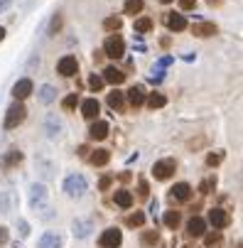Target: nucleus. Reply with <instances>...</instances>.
<instances>
[{
  "mask_svg": "<svg viewBox=\"0 0 243 248\" xmlns=\"http://www.w3.org/2000/svg\"><path fill=\"white\" fill-rule=\"evenodd\" d=\"M8 5H10V0H0V10H5Z\"/></svg>",
  "mask_w": 243,
  "mask_h": 248,
  "instance_id": "45",
  "label": "nucleus"
},
{
  "mask_svg": "<svg viewBox=\"0 0 243 248\" xmlns=\"http://www.w3.org/2000/svg\"><path fill=\"white\" fill-rule=\"evenodd\" d=\"M108 123L106 121H98V123H93L91 128H89V135H91V140H106L108 138Z\"/></svg>",
  "mask_w": 243,
  "mask_h": 248,
  "instance_id": "11",
  "label": "nucleus"
},
{
  "mask_svg": "<svg viewBox=\"0 0 243 248\" xmlns=\"http://www.w3.org/2000/svg\"><path fill=\"white\" fill-rule=\"evenodd\" d=\"M76 103H79V96H76V93H69V96H66V98L61 101V106H64V111H72V108H74Z\"/></svg>",
  "mask_w": 243,
  "mask_h": 248,
  "instance_id": "31",
  "label": "nucleus"
},
{
  "mask_svg": "<svg viewBox=\"0 0 243 248\" xmlns=\"http://www.w3.org/2000/svg\"><path fill=\"white\" fill-rule=\"evenodd\" d=\"M160 3H172V0H160Z\"/></svg>",
  "mask_w": 243,
  "mask_h": 248,
  "instance_id": "47",
  "label": "nucleus"
},
{
  "mask_svg": "<svg viewBox=\"0 0 243 248\" xmlns=\"http://www.w3.org/2000/svg\"><path fill=\"white\" fill-rule=\"evenodd\" d=\"M125 224H128V226H143V224H145V214H143V211H135V214H128Z\"/></svg>",
  "mask_w": 243,
  "mask_h": 248,
  "instance_id": "26",
  "label": "nucleus"
},
{
  "mask_svg": "<svg viewBox=\"0 0 243 248\" xmlns=\"http://www.w3.org/2000/svg\"><path fill=\"white\" fill-rule=\"evenodd\" d=\"M221 160H224V155H221V153H212L209 157H206V165H209V167H216Z\"/></svg>",
  "mask_w": 243,
  "mask_h": 248,
  "instance_id": "35",
  "label": "nucleus"
},
{
  "mask_svg": "<svg viewBox=\"0 0 243 248\" xmlns=\"http://www.w3.org/2000/svg\"><path fill=\"white\" fill-rule=\"evenodd\" d=\"M20 160H22V153H17V150L8 155V162H20Z\"/></svg>",
  "mask_w": 243,
  "mask_h": 248,
  "instance_id": "39",
  "label": "nucleus"
},
{
  "mask_svg": "<svg viewBox=\"0 0 243 248\" xmlns=\"http://www.w3.org/2000/svg\"><path fill=\"white\" fill-rule=\"evenodd\" d=\"M111 187V177L106 174V177H101V182H98V189H108Z\"/></svg>",
  "mask_w": 243,
  "mask_h": 248,
  "instance_id": "38",
  "label": "nucleus"
},
{
  "mask_svg": "<svg viewBox=\"0 0 243 248\" xmlns=\"http://www.w3.org/2000/svg\"><path fill=\"white\" fill-rule=\"evenodd\" d=\"M209 221H212L214 229H226V226L231 224V217L226 214L224 209H212V211H209Z\"/></svg>",
  "mask_w": 243,
  "mask_h": 248,
  "instance_id": "8",
  "label": "nucleus"
},
{
  "mask_svg": "<svg viewBox=\"0 0 243 248\" xmlns=\"http://www.w3.org/2000/svg\"><path fill=\"white\" fill-rule=\"evenodd\" d=\"M133 30H135V32H140V34H145V32H150V30H152V20H150V17H140V20H135Z\"/></svg>",
  "mask_w": 243,
  "mask_h": 248,
  "instance_id": "23",
  "label": "nucleus"
},
{
  "mask_svg": "<svg viewBox=\"0 0 243 248\" xmlns=\"http://www.w3.org/2000/svg\"><path fill=\"white\" fill-rule=\"evenodd\" d=\"M37 248H61V236L54 233V231H47V233L40 238Z\"/></svg>",
  "mask_w": 243,
  "mask_h": 248,
  "instance_id": "14",
  "label": "nucleus"
},
{
  "mask_svg": "<svg viewBox=\"0 0 243 248\" xmlns=\"http://www.w3.org/2000/svg\"><path fill=\"white\" fill-rule=\"evenodd\" d=\"M187 248H189V246H187Z\"/></svg>",
  "mask_w": 243,
  "mask_h": 248,
  "instance_id": "48",
  "label": "nucleus"
},
{
  "mask_svg": "<svg viewBox=\"0 0 243 248\" xmlns=\"http://www.w3.org/2000/svg\"><path fill=\"white\" fill-rule=\"evenodd\" d=\"M143 10V0H125V13L128 15H135Z\"/></svg>",
  "mask_w": 243,
  "mask_h": 248,
  "instance_id": "29",
  "label": "nucleus"
},
{
  "mask_svg": "<svg viewBox=\"0 0 243 248\" xmlns=\"http://www.w3.org/2000/svg\"><path fill=\"white\" fill-rule=\"evenodd\" d=\"M20 233H22V236H27V233H30V226H27V221H20Z\"/></svg>",
  "mask_w": 243,
  "mask_h": 248,
  "instance_id": "43",
  "label": "nucleus"
},
{
  "mask_svg": "<svg viewBox=\"0 0 243 248\" xmlns=\"http://www.w3.org/2000/svg\"><path fill=\"white\" fill-rule=\"evenodd\" d=\"M103 27L111 30V32H113V30H121V27H123V20H121V17H108L106 22H103Z\"/></svg>",
  "mask_w": 243,
  "mask_h": 248,
  "instance_id": "32",
  "label": "nucleus"
},
{
  "mask_svg": "<svg viewBox=\"0 0 243 248\" xmlns=\"http://www.w3.org/2000/svg\"><path fill=\"white\" fill-rule=\"evenodd\" d=\"M91 231V224L89 221H74V236L76 238H86Z\"/></svg>",
  "mask_w": 243,
  "mask_h": 248,
  "instance_id": "25",
  "label": "nucleus"
},
{
  "mask_svg": "<svg viewBox=\"0 0 243 248\" xmlns=\"http://www.w3.org/2000/svg\"><path fill=\"white\" fill-rule=\"evenodd\" d=\"M152 174H155V180H169L172 174H175V160H160V162H155V167H152Z\"/></svg>",
  "mask_w": 243,
  "mask_h": 248,
  "instance_id": "5",
  "label": "nucleus"
},
{
  "mask_svg": "<svg viewBox=\"0 0 243 248\" xmlns=\"http://www.w3.org/2000/svg\"><path fill=\"white\" fill-rule=\"evenodd\" d=\"M45 199H47V192H45L42 185H32V187H30V204H32L34 211H40V209H42Z\"/></svg>",
  "mask_w": 243,
  "mask_h": 248,
  "instance_id": "6",
  "label": "nucleus"
},
{
  "mask_svg": "<svg viewBox=\"0 0 243 248\" xmlns=\"http://www.w3.org/2000/svg\"><path fill=\"white\" fill-rule=\"evenodd\" d=\"M89 86H91V89H93V91H101V89H103V79H101V77H96V74H93V77H91V79H89Z\"/></svg>",
  "mask_w": 243,
  "mask_h": 248,
  "instance_id": "36",
  "label": "nucleus"
},
{
  "mask_svg": "<svg viewBox=\"0 0 243 248\" xmlns=\"http://www.w3.org/2000/svg\"><path fill=\"white\" fill-rule=\"evenodd\" d=\"M157 238H160V236H157V231H148V233L143 236V246H155V243H157Z\"/></svg>",
  "mask_w": 243,
  "mask_h": 248,
  "instance_id": "34",
  "label": "nucleus"
},
{
  "mask_svg": "<svg viewBox=\"0 0 243 248\" xmlns=\"http://www.w3.org/2000/svg\"><path fill=\"white\" fill-rule=\"evenodd\" d=\"M113 202H116L121 209H130V206H133V194H130L128 189H118L116 197H113Z\"/></svg>",
  "mask_w": 243,
  "mask_h": 248,
  "instance_id": "17",
  "label": "nucleus"
},
{
  "mask_svg": "<svg viewBox=\"0 0 243 248\" xmlns=\"http://www.w3.org/2000/svg\"><path fill=\"white\" fill-rule=\"evenodd\" d=\"M27 116V108L22 103H13L10 108H8V116H5V128H17Z\"/></svg>",
  "mask_w": 243,
  "mask_h": 248,
  "instance_id": "2",
  "label": "nucleus"
},
{
  "mask_svg": "<svg viewBox=\"0 0 243 248\" xmlns=\"http://www.w3.org/2000/svg\"><path fill=\"white\" fill-rule=\"evenodd\" d=\"M103 52H106L111 59H121L123 52H125V42L123 37H118V34H113V37L106 40V45H103Z\"/></svg>",
  "mask_w": 243,
  "mask_h": 248,
  "instance_id": "4",
  "label": "nucleus"
},
{
  "mask_svg": "<svg viewBox=\"0 0 243 248\" xmlns=\"http://www.w3.org/2000/svg\"><path fill=\"white\" fill-rule=\"evenodd\" d=\"M54 98H57V89L49 86V84H45V86L40 89V101H42V103H52Z\"/></svg>",
  "mask_w": 243,
  "mask_h": 248,
  "instance_id": "22",
  "label": "nucleus"
},
{
  "mask_svg": "<svg viewBox=\"0 0 243 248\" xmlns=\"http://www.w3.org/2000/svg\"><path fill=\"white\" fill-rule=\"evenodd\" d=\"M128 101H130V106H143L145 103V93H143V89L140 86H133L130 91H128Z\"/></svg>",
  "mask_w": 243,
  "mask_h": 248,
  "instance_id": "18",
  "label": "nucleus"
},
{
  "mask_svg": "<svg viewBox=\"0 0 243 248\" xmlns=\"http://www.w3.org/2000/svg\"><path fill=\"white\" fill-rule=\"evenodd\" d=\"M3 40H5V30H3V27H0V42H3Z\"/></svg>",
  "mask_w": 243,
  "mask_h": 248,
  "instance_id": "46",
  "label": "nucleus"
},
{
  "mask_svg": "<svg viewBox=\"0 0 243 248\" xmlns=\"http://www.w3.org/2000/svg\"><path fill=\"white\" fill-rule=\"evenodd\" d=\"M162 221H165L169 229H177V226H180V214H177V211H167V214L162 217Z\"/></svg>",
  "mask_w": 243,
  "mask_h": 248,
  "instance_id": "28",
  "label": "nucleus"
},
{
  "mask_svg": "<svg viewBox=\"0 0 243 248\" xmlns=\"http://www.w3.org/2000/svg\"><path fill=\"white\" fill-rule=\"evenodd\" d=\"M123 243V233H121V229H106L101 233V238H98V246L101 248H118Z\"/></svg>",
  "mask_w": 243,
  "mask_h": 248,
  "instance_id": "3",
  "label": "nucleus"
},
{
  "mask_svg": "<svg viewBox=\"0 0 243 248\" xmlns=\"http://www.w3.org/2000/svg\"><path fill=\"white\" fill-rule=\"evenodd\" d=\"M165 25H167L172 32H182V30L187 27V17L180 15V13H169V15L165 17Z\"/></svg>",
  "mask_w": 243,
  "mask_h": 248,
  "instance_id": "9",
  "label": "nucleus"
},
{
  "mask_svg": "<svg viewBox=\"0 0 243 248\" xmlns=\"http://www.w3.org/2000/svg\"><path fill=\"white\" fill-rule=\"evenodd\" d=\"M140 197H148V182L140 180Z\"/></svg>",
  "mask_w": 243,
  "mask_h": 248,
  "instance_id": "42",
  "label": "nucleus"
},
{
  "mask_svg": "<svg viewBox=\"0 0 243 248\" xmlns=\"http://www.w3.org/2000/svg\"><path fill=\"white\" fill-rule=\"evenodd\" d=\"M5 241H8V229L0 226V243H5Z\"/></svg>",
  "mask_w": 243,
  "mask_h": 248,
  "instance_id": "41",
  "label": "nucleus"
},
{
  "mask_svg": "<svg viewBox=\"0 0 243 248\" xmlns=\"http://www.w3.org/2000/svg\"><path fill=\"white\" fill-rule=\"evenodd\" d=\"M172 197L180 199V202H187V199L192 197V187H189L187 182H180V185L172 187Z\"/></svg>",
  "mask_w": 243,
  "mask_h": 248,
  "instance_id": "16",
  "label": "nucleus"
},
{
  "mask_svg": "<svg viewBox=\"0 0 243 248\" xmlns=\"http://www.w3.org/2000/svg\"><path fill=\"white\" fill-rule=\"evenodd\" d=\"M180 8L182 10H192V8H197V0H180Z\"/></svg>",
  "mask_w": 243,
  "mask_h": 248,
  "instance_id": "37",
  "label": "nucleus"
},
{
  "mask_svg": "<svg viewBox=\"0 0 243 248\" xmlns=\"http://www.w3.org/2000/svg\"><path fill=\"white\" fill-rule=\"evenodd\" d=\"M81 113H84V118L93 121V118L101 113V106H98V101H96V98H86V101L81 103Z\"/></svg>",
  "mask_w": 243,
  "mask_h": 248,
  "instance_id": "10",
  "label": "nucleus"
},
{
  "mask_svg": "<svg viewBox=\"0 0 243 248\" xmlns=\"http://www.w3.org/2000/svg\"><path fill=\"white\" fill-rule=\"evenodd\" d=\"M204 231H206V224H204V219H199V217H192V219L187 221V233H189V236L199 238V236H204Z\"/></svg>",
  "mask_w": 243,
  "mask_h": 248,
  "instance_id": "13",
  "label": "nucleus"
},
{
  "mask_svg": "<svg viewBox=\"0 0 243 248\" xmlns=\"http://www.w3.org/2000/svg\"><path fill=\"white\" fill-rule=\"evenodd\" d=\"M10 209H13V194L10 192H3V194H0V211L8 214Z\"/></svg>",
  "mask_w": 243,
  "mask_h": 248,
  "instance_id": "27",
  "label": "nucleus"
},
{
  "mask_svg": "<svg viewBox=\"0 0 243 248\" xmlns=\"http://www.w3.org/2000/svg\"><path fill=\"white\" fill-rule=\"evenodd\" d=\"M64 192L66 197H72V199H79L86 194V180H84V174H69L66 180H64Z\"/></svg>",
  "mask_w": 243,
  "mask_h": 248,
  "instance_id": "1",
  "label": "nucleus"
},
{
  "mask_svg": "<svg viewBox=\"0 0 243 248\" xmlns=\"http://www.w3.org/2000/svg\"><path fill=\"white\" fill-rule=\"evenodd\" d=\"M108 106H111L113 111H121L123 108V93L121 91H111L108 93Z\"/></svg>",
  "mask_w": 243,
  "mask_h": 248,
  "instance_id": "24",
  "label": "nucleus"
},
{
  "mask_svg": "<svg viewBox=\"0 0 243 248\" xmlns=\"http://www.w3.org/2000/svg\"><path fill=\"white\" fill-rule=\"evenodd\" d=\"M45 128H47V135H49V138H57V135L61 133V121H57L54 116H49L47 123H45Z\"/></svg>",
  "mask_w": 243,
  "mask_h": 248,
  "instance_id": "20",
  "label": "nucleus"
},
{
  "mask_svg": "<svg viewBox=\"0 0 243 248\" xmlns=\"http://www.w3.org/2000/svg\"><path fill=\"white\" fill-rule=\"evenodd\" d=\"M123 79H125V74L118 72L116 66H106V69H103V81H108V84H123Z\"/></svg>",
  "mask_w": 243,
  "mask_h": 248,
  "instance_id": "15",
  "label": "nucleus"
},
{
  "mask_svg": "<svg viewBox=\"0 0 243 248\" xmlns=\"http://www.w3.org/2000/svg\"><path fill=\"white\" fill-rule=\"evenodd\" d=\"M59 25H61V20H59V17H54V20H52V27H49V34H52V32H57V30H59Z\"/></svg>",
  "mask_w": 243,
  "mask_h": 248,
  "instance_id": "40",
  "label": "nucleus"
},
{
  "mask_svg": "<svg viewBox=\"0 0 243 248\" xmlns=\"http://www.w3.org/2000/svg\"><path fill=\"white\" fill-rule=\"evenodd\" d=\"M89 160H91V165H96V167H103V165H106V162L111 160V153H108V150H93Z\"/></svg>",
  "mask_w": 243,
  "mask_h": 248,
  "instance_id": "19",
  "label": "nucleus"
},
{
  "mask_svg": "<svg viewBox=\"0 0 243 248\" xmlns=\"http://www.w3.org/2000/svg\"><path fill=\"white\" fill-rule=\"evenodd\" d=\"M30 93H32V81H30V79H20V81L13 86V96H15L17 101L27 98Z\"/></svg>",
  "mask_w": 243,
  "mask_h": 248,
  "instance_id": "12",
  "label": "nucleus"
},
{
  "mask_svg": "<svg viewBox=\"0 0 243 248\" xmlns=\"http://www.w3.org/2000/svg\"><path fill=\"white\" fill-rule=\"evenodd\" d=\"M216 246H221V233L219 231L206 236V248H216Z\"/></svg>",
  "mask_w": 243,
  "mask_h": 248,
  "instance_id": "33",
  "label": "nucleus"
},
{
  "mask_svg": "<svg viewBox=\"0 0 243 248\" xmlns=\"http://www.w3.org/2000/svg\"><path fill=\"white\" fill-rule=\"evenodd\" d=\"M165 103H167V98H165L162 93H152V96L148 98V106H150V108H162Z\"/></svg>",
  "mask_w": 243,
  "mask_h": 248,
  "instance_id": "30",
  "label": "nucleus"
},
{
  "mask_svg": "<svg viewBox=\"0 0 243 248\" xmlns=\"http://www.w3.org/2000/svg\"><path fill=\"white\" fill-rule=\"evenodd\" d=\"M216 32V27L212 25V22H199V25H194V34H199V37H209V34H214Z\"/></svg>",
  "mask_w": 243,
  "mask_h": 248,
  "instance_id": "21",
  "label": "nucleus"
},
{
  "mask_svg": "<svg viewBox=\"0 0 243 248\" xmlns=\"http://www.w3.org/2000/svg\"><path fill=\"white\" fill-rule=\"evenodd\" d=\"M57 72H59L61 77H74V74L79 72V64H76L74 57H64V59H59V64H57Z\"/></svg>",
  "mask_w": 243,
  "mask_h": 248,
  "instance_id": "7",
  "label": "nucleus"
},
{
  "mask_svg": "<svg viewBox=\"0 0 243 248\" xmlns=\"http://www.w3.org/2000/svg\"><path fill=\"white\" fill-rule=\"evenodd\" d=\"M212 185H214V180H206V182L201 185V192H209V187H212Z\"/></svg>",
  "mask_w": 243,
  "mask_h": 248,
  "instance_id": "44",
  "label": "nucleus"
}]
</instances>
